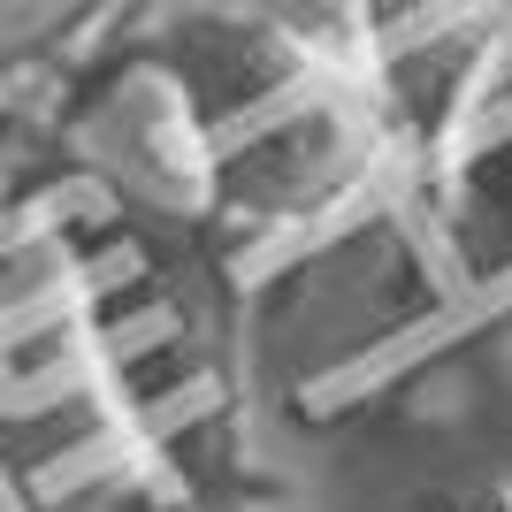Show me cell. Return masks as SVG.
<instances>
[{
	"mask_svg": "<svg viewBox=\"0 0 512 512\" xmlns=\"http://www.w3.org/2000/svg\"><path fill=\"white\" fill-rule=\"evenodd\" d=\"M92 512H222V505H207V497L184 490V482H123V490H107Z\"/></svg>",
	"mask_w": 512,
	"mask_h": 512,
	"instance_id": "obj_3",
	"label": "cell"
},
{
	"mask_svg": "<svg viewBox=\"0 0 512 512\" xmlns=\"http://www.w3.org/2000/svg\"><path fill=\"white\" fill-rule=\"evenodd\" d=\"M0 512H39V505H31V497L16 490V474H8V467H0Z\"/></svg>",
	"mask_w": 512,
	"mask_h": 512,
	"instance_id": "obj_4",
	"label": "cell"
},
{
	"mask_svg": "<svg viewBox=\"0 0 512 512\" xmlns=\"http://www.w3.org/2000/svg\"><path fill=\"white\" fill-rule=\"evenodd\" d=\"M367 512H512V436L490 421L451 436L436 459H421Z\"/></svg>",
	"mask_w": 512,
	"mask_h": 512,
	"instance_id": "obj_2",
	"label": "cell"
},
{
	"mask_svg": "<svg viewBox=\"0 0 512 512\" xmlns=\"http://www.w3.org/2000/svg\"><path fill=\"white\" fill-rule=\"evenodd\" d=\"M107 8H0V192L62 130V92Z\"/></svg>",
	"mask_w": 512,
	"mask_h": 512,
	"instance_id": "obj_1",
	"label": "cell"
}]
</instances>
